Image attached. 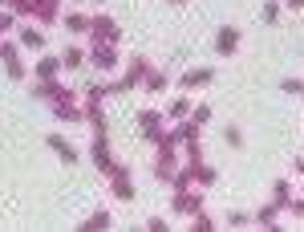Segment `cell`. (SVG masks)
<instances>
[{"label":"cell","mask_w":304,"mask_h":232,"mask_svg":"<svg viewBox=\"0 0 304 232\" xmlns=\"http://www.w3.org/2000/svg\"><path fill=\"white\" fill-rule=\"evenodd\" d=\"M235 45H240V29H231V25H227V29H219V41H215V49L227 57V53H235Z\"/></svg>","instance_id":"obj_1"},{"label":"cell","mask_w":304,"mask_h":232,"mask_svg":"<svg viewBox=\"0 0 304 232\" xmlns=\"http://www.w3.org/2000/svg\"><path fill=\"white\" fill-rule=\"evenodd\" d=\"M211 78H215V69H211V65H207V69H191V73L183 78V86H187V90H199V86H207Z\"/></svg>","instance_id":"obj_2"},{"label":"cell","mask_w":304,"mask_h":232,"mask_svg":"<svg viewBox=\"0 0 304 232\" xmlns=\"http://www.w3.org/2000/svg\"><path fill=\"white\" fill-rule=\"evenodd\" d=\"M49 147L57 151V155H61V159H65V163H77V151H73V147H69L65 139H57V134H53V139H49Z\"/></svg>","instance_id":"obj_3"},{"label":"cell","mask_w":304,"mask_h":232,"mask_svg":"<svg viewBox=\"0 0 304 232\" xmlns=\"http://www.w3.org/2000/svg\"><path fill=\"white\" fill-rule=\"evenodd\" d=\"M37 73H41V78H49V73H57V57H41V65H37Z\"/></svg>","instance_id":"obj_4"},{"label":"cell","mask_w":304,"mask_h":232,"mask_svg":"<svg viewBox=\"0 0 304 232\" xmlns=\"http://www.w3.org/2000/svg\"><path fill=\"white\" fill-rule=\"evenodd\" d=\"M259 224H276V204H268V208H259V216H255Z\"/></svg>","instance_id":"obj_5"},{"label":"cell","mask_w":304,"mask_h":232,"mask_svg":"<svg viewBox=\"0 0 304 232\" xmlns=\"http://www.w3.org/2000/svg\"><path fill=\"white\" fill-rule=\"evenodd\" d=\"M142 130H146V134H158V114H154V110H146V118H142Z\"/></svg>","instance_id":"obj_6"},{"label":"cell","mask_w":304,"mask_h":232,"mask_svg":"<svg viewBox=\"0 0 304 232\" xmlns=\"http://www.w3.org/2000/svg\"><path fill=\"white\" fill-rule=\"evenodd\" d=\"M264 21H268V25H276V21H280V4H276V0L264 8Z\"/></svg>","instance_id":"obj_7"},{"label":"cell","mask_w":304,"mask_h":232,"mask_svg":"<svg viewBox=\"0 0 304 232\" xmlns=\"http://www.w3.org/2000/svg\"><path fill=\"white\" fill-rule=\"evenodd\" d=\"M65 25H69V29H73V33H81V29H90V21H85V16H69V21H65Z\"/></svg>","instance_id":"obj_8"},{"label":"cell","mask_w":304,"mask_h":232,"mask_svg":"<svg viewBox=\"0 0 304 232\" xmlns=\"http://www.w3.org/2000/svg\"><path fill=\"white\" fill-rule=\"evenodd\" d=\"M162 86H166V78H162V73H150V78H146V90H162Z\"/></svg>","instance_id":"obj_9"},{"label":"cell","mask_w":304,"mask_h":232,"mask_svg":"<svg viewBox=\"0 0 304 232\" xmlns=\"http://www.w3.org/2000/svg\"><path fill=\"white\" fill-rule=\"evenodd\" d=\"M98 65H114V49L101 45V49H98Z\"/></svg>","instance_id":"obj_10"},{"label":"cell","mask_w":304,"mask_h":232,"mask_svg":"<svg viewBox=\"0 0 304 232\" xmlns=\"http://www.w3.org/2000/svg\"><path fill=\"white\" fill-rule=\"evenodd\" d=\"M25 45H33V49H37V45H45V37H41V33H33V29H29V33H25Z\"/></svg>","instance_id":"obj_11"},{"label":"cell","mask_w":304,"mask_h":232,"mask_svg":"<svg viewBox=\"0 0 304 232\" xmlns=\"http://www.w3.org/2000/svg\"><path fill=\"white\" fill-rule=\"evenodd\" d=\"M223 134H227V143H231V147H240V143H244V134H240V130H235V126H227V130H223Z\"/></svg>","instance_id":"obj_12"},{"label":"cell","mask_w":304,"mask_h":232,"mask_svg":"<svg viewBox=\"0 0 304 232\" xmlns=\"http://www.w3.org/2000/svg\"><path fill=\"white\" fill-rule=\"evenodd\" d=\"M195 175H199V183H215V167H199Z\"/></svg>","instance_id":"obj_13"},{"label":"cell","mask_w":304,"mask_h":232,"mask_svg":"<svg viewBox=\"0 0 304 232\" xmlns=\"http://www.w3.org/2000/svg\"><path fill=\"white\" fill-rule=\"evenodd\" d=\"M292 208H296V212H300V216H304V200H296V204H292Z\"/></svg>","instance_id":"obj_14"},{"label":"cell","mask_w":304,"mask_h":232,"mask_svg":"<svg viewBox=\"0 0 304 232\" xmlns=\"http://www.w3.org/2000/svg\"><path fill=\"white\" fill-rule=\"evenodd\" d=\"M288 4H292V8H300V4H304V0H288Z\"/></svg>","instance_id":"obj_15"}]
</instances>
